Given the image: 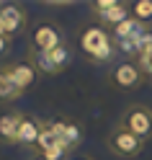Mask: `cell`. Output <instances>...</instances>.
I'll return each instance as SVG.
<instances>
[{"mask_svg":"<svg viewBox=\"0 0 152 160\" xmlns=\"http://www.w3.org/2000/svg\"><path fill=\"white\" fill-rule=\"evenodd\" d=\"M23 96V91L13 83V78L0 67V103H13Z\"/></svg>","mask_w":152,"mask_h":160,"instance_id":"obj_11","label":"cell"},{"mask_svg":"<svg viewBox=\"0 0 152 160\" xmlns=\"http://www.w3.org/2000/svg\"><path fill=\"white\" fill-rule=\"evenodd\" d=\"M31 52H52V49L65 44V36L54 23H39L31 34Z\"/></svg>","mask_w":152,"mask_h":160,"instance_id":"obj_5","label":"cell"},{"mask_svg":"<svg viewBox=\"0 0 152 160\" xmlns=\"http://www.w3.org/2000/svg\"><path fill=\"white\" fill-rule=\"evenodd\" d=\"M31 160H49V158H44L42 152H34V155H31Z\"/></svg>","mask_w":152,"mask_h":160,"instance_id":"obj_18","label":"cell"},{"mask_svg":"<svg viewBox=\"0 0 152 160\" xmlns=\"http://www.w3.org/2000/svg\"><path fill=\"white\" fill-rule=\"evenodd\" d=\"M131 18H137V21L145 26L152 21V0H134L131 3Z\"/></svg>","mask_w":152,"mask_h":160,"instance_id":"obj_13","label":"cell"},{"mask_svg":"<svg viewBox=\"0 0 152 160\" xmlns=\"http://www.w3.org/2000/svg\"><path fill=\"white\" fill-rule=\"evenodd\" d=\"M49 54H52V59H54V65H57V70H59V72H62V70L70 65V57H72V54H70V47H67V44H62V47L52 49Z\"/></svg>","mask_w":152,"mask_h":160,"instance_id":"obj_14","label":"cell"},{"mask_svg":"<svg viewBox=\"0 0 152 160\" xmlns=\"http://www.w3.org/2000/svg\"><path fill=\"white\" fill-rule=\"evenodd\" d=\"M42 132H44V122L42 119L31 116V114H23L21 127H18V134H16V145H21V147H39Z\"/></svg>","mask_w":152,"mask_h":160,"instance_id":"obj_7","label":"cell"},{"mask_svg":"<svg viewBox=\"0 0 152 160\" xmlns=\"http://www.w3.org/2000/svg\"><path fill=\"white\" fill-rule=\"evenodd\" d=\"M116 5H119V0H96V3L90 5V11H93V16L98 18V16H103L108 11H114Z\"/></svg>","mask_w":152,"mask_h":160,"instance_id":"obj_16","label":"cell"},{"mask_svg":"<svg viewBox=\"0 0 152 160\" xmlns=\"http://www.w3.org/2000/svg\"><path fill=\"white\" fill-rule=\"evenodd\" d=\"M106 145H108V150H111L116 158H124V160L137 158L142 150H145V142H142L137 134H131L124 124H116V127L108 132Z\"/></svg>","mask_w":152,"mask_h":160,"instance_id":"obj_2","label":"cell"},{"mask_svg":"<svg viewBox=\"0 0 152 160\" xmlns=\"http://www.w3.org/2000/svg\"><path fill=\"white\" fill-rule=\"evenodd\" d=\"M21 111H3L0 114V142L5 145H16V134H18V127H21Z\"/></svg>","mask_w":152,"mask_h":160,"instance_id":"obj_10","label":"cell"},{"mask_svg":"<svg viewBox=\"0 0 152 160\" xmlns=\"http://www.w3.org/2000/svg\"><path fill=\"white\" fill-rule=\"evenodd\" d=\"M47 127L52 129L70 150H75L80 142H83V127H80L77 122H72V119H49Z\"/></svg>","mask_w":152,"mask_h":160,"instance_id":"obj_6","label":"cell"},{"mask_svg":"<svg viewBox=\"0 0 152 160\" xmlns=\"http://www.w3.org/2000/svg\"><path fill=\"white\" fill-rule=\"evenodd\" d=\"M0 34H5V26H3V13H0Z\"/></svg>","mask_w":152,"mask_h":160,"instance_id":"obj_19","label":"cell"},{"mask_svg":"<svg viewBox=\"0 0 152 160\" xmlns=\"http://www.w3.org/2000/svg\"><path fill=\"white\" fill-rule=\"evenodd\" d=\"M3 70L13 78V83L21 88V91L31 88V85L36 83V75H39L36 67H34L31 62H8V65H3Z\"/></svg>","mask_w":152,"mask_h":160,"instance_id":"obj_8","label":"cell"},{"mask_svg":"<svg viewBox=\"0 0 152 160\" xmlns=\"http://www.w3.org/2000/svg\"><path fill=\"white\" fill-rule=\"evenodd\" d=\"M8 39H11V36L0 34V54H5V49H8Z\"/></svg>","mask_w":152,"mask_h":160,"instance_id":"obj_17","label":"cell"},{"mask_svg":"<svg viewBox=\"0 0 152 160\" xmlns=\"http://www.w3.org/2000/svg\"><path fill=\"white\" fill-rule=\"evenodd\" d=\"M108 80L119 91H134V88L145 83V72H142V67L137 62H121L108 72Z\"/></svg>","mask_w":152,"mask_h":160,"instance_id":"obj_4","label":"cell"},{"mask_svg":"<svg viewBox=\"0 0 152 160\" xmlns=\"http://www.w3.org/2000/svg\"><path fill=\"white\" fill-rule=\"evenodd\" d=\"M0 13H3V26H5V36H13L18 34L21 28L26 26V11L21 5H3L0 8Z\"/></svg>","mask_w":152,"mask_h":160,"instance_id":"obj_9","label":"cell"},{"mask_svg":"<svg viewBox=\"0 0 152 160\" xmlns=\"http://www.w3.org/2000/svg\"><path fill=\"white\" fill-rule=\"evenodd\" d=\"M70 152H72V150H70L65 142H57V145H52L49 150H44V158H49V160H67L70 158Z\"/></svg>","mask_w":152,"mask_h":160,"instance_id":"obj_15","label":"cell"},{"mask_svg":"<svg viewBox=\"0 0 152 160\" xmlns=\"http://www.w3.org/2000/svg\"><path fill=\"white\" fill-rule=\"evenodd\" d=\"M126 18H131V5L119 3L114 11H108V13H103V16H98L96 21H98V23H103V26H108V28H116L119 23H124Z\"/></svg>","mask_w":152,"mask_h":160,"instance_id":"obj_12","label":"cell"},{"mask_svg":"<svg viewBox=\"0 0 152 160\" xmlns=\"http://www.w3.org/2000/svg\"><path fill=\"white\" fill-rule=\"evenodd\" d=\"M77 47L80 52L85 54L88 62L93 65H108L116 54V44L111 34L106 31L103 26H88L80 31V39H77Z\"/></svg>","mask_w":152,"mask_h":160,"instance_id":"obj_1","label":"cell"},{"mask_svg":"<svg viewBox=\"0 0 152 160\" xmlns=\"http://www.w3.org/2000/svg\"><path fill=\"white\" fill-rule=\"evenodd\" d=\"M77 160H90V158H77Z\"/></svg>","mask_w":152,"mask_h":160,"instance_id":"obj_20","label":"cell"},{"mask_svg":"<svg viewBox=\"0 0 152 160\" xmlns=\"http://www.w3.org/2000/svg\"><path fill=\"white\" fill-rule=\"evenodd\" d=\"M119 124H124L131 134H137L142 142H147V139H152V108L145 103H131L121 114Z\"/></svg>","mask_w":152,"mask_h":160,"instance_id":"obj_3","label":"cell"}]
</instances>
